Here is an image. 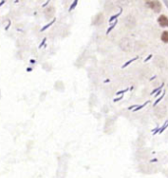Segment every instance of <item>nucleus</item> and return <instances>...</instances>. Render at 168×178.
<instances>
[{
    "label": "nucleus",
    "instance_id": "obj_1",
    "mask_svg": "<svg viewBox=\"0 0 168 178\" xmlns=\"http://www.w3.org/2000/svg\"><path fill=\"white\" fill-rule=\"evenodd\" d=\"M154 114L155 116L159 118V119H162L166 116L167 114V108L165 105H156L155 108H154Z\"/></svg>",
    "mask_w": 168,
    "mask_h": 178
},
{
    "label": "nucleus",
    "instance_id": "obj_2",
    "mask_svg": "<svg viewBox=\"0 0 168 178\" xmlns=\"http://www.w3.org/2000/svg\"><path fill=\"white\" fill-rule=\"evenodd\" d=\"M147 5L151 9H152L155 13H159L161 11V4L158 0H152V1H149L148 0L147 1Z\"/></svg>",
    "mask_w": 168,
    "mask_h": 178
},
{
    "label": "nucleus",
    "instance_id": "obj_3",
    "mask_svg": "<svg viewBox=\"0 0 168 178\" xmlns=\"http://www.w3.org/2000/svg\"><path fill=\"white\" fill-rule=\"evenodd\" d=\"M119 47L121 48V50L123 51H129L132 47V43H131V40L128 38H123L120 42H119Z\"/></svg>",
    "mask_w": 168,
    "mask_h": 178
},
{
    "label": "nucleus",
    "instance_id": "obj_4",
    "mask_svg": "<svg viewBox=\"0 0 168 178\" xmlns=\"http://www.w3.org/2000/svg\"><path fill=\"white\" fill-rule=\"evenodd\" d=\"M124 23L127 28L133 29V28H135V26H136V19L133 16H131V15H128V16L125 18Z\"/></svg>",
    "mask_w": 168,
    "mask_h": 178
},
{
    "label": "nucleus",
    "instance_id": "obj_5",
    "mask_svg": "<svg viewBox=\"0 0 168 178\" xmlns=\"http://www.w3.org/2000/svg\"><path fill=\"white\" fill-rule=\"evenodd\" d=\"M154 65L156 66V67H158V68H164L166 66V60L164 59L162 56H155L154 59Z\"/></svg>",
    "mask_w": 168,
    "mask_h": 178
},
{
    "label": "nucleus",
    "instance_id": "obj_6",
    "mask_svg": "<svg viewBox=\"0 0 168 178\" xmlns=\"http://www.w3.org/2000/svg\"><path fill=\"white\" fill-rule=\"evenodd\" d=\"M157 22H158L160 27H162V28L168 27V18L165 16V15H160L157 19Z\"/></svg>",
    "mask_w": 168,
    "mask_h": 178
},
{
    "label": "nucleus",
    "instance_id": "obj_7",
    "mask_svg": "<svg viewBox=\"0 0 168 178\" xmlns=\"http://www.w3.org/2000/svg\"><path fill=\"white\" fill-rule=\"evenodd\" d=\"M102 22H103V15L98 14V16L95 17V21H93V25H100Z\"/></svg>",
    "mask_w": 168,
    "mask_h": 178
},
{
    "label": "nucleus",
    "instance_id": "obj_8",
    "mask_svg": "<svg viewBox=\"0 0 168 178\" xmlns=\"http://www.w3.org/2000/svg\"><path fill=\"white\" fill-rule=\"evenodd\" d=\"M149 102H151V101H147L145 103H143V105H138V106H136L135 108L133 109V112H137V111L141 110L142 108H144V107H145V105H148Z\"/></svg>",
    "mask_w": 168,
    "mask_h": 178
},
{
    "label": "nucleus",
    "instance_id": "obj_9",
    "mask_svg": "<svg viewBox=\"0 0 168 178\" xmlns=\"http://www.w3.org/2000/svg\"><path fill=\"white\" fill-rule=\"evenodd\" d=\"M161 40L164 43H168V31H164L161 35Z\"/></svg>",
    "mask_w": 168,
    "mask_h": 178
},
{
    "label": "nucleus",
    "instance_id": "obj_10",
    "mask_svg": "<svg viewBox=\"0 0 168 178\" xmlns=\"http://www.w3.org/2000/svg\"><path fill=\"white\" fill-rule=\"evenodd\" d=\"M55 12V10H54V8H48L47 10H45V16L47 17V18H50L52 15H53V13Z\"/></svg>",
    "mask_w": 168,
    "mask_h": 178
},
{
    "label": "nucleus",
    "instance_id": "obj_11",
    "mask_svg": "<svg viewBox=\"0 0 168 178\" xmlns=\"http://www.w3.org/2000/svg\"><path fill=\"white\" fill-rule=\"evenodd\" d=\"M168 128V120H166L165 122L163 123V125L160 127V129H159V132H158V134H161V133H163L164 131L166 130V129Z\"/></svg>",
    "mask_w": 168,
    "mask_h": 178
},
{
    "label": "nucleus",
    "instance_id": "obj_12",
    "mask_svg": "<svg viewBox=\"0 0 168 178\" xmlns=\"http://www.w3.org/2000/svg\"><path fill=\"white\" fill-rule=\"evenodd\" d=\"M121 13H122V8L120 9V11H119V12H118L117 14H115V15H113V16H111V18L109 19V22H110V23H112V22H113V21L116 20L117 18L121 15Z\"/></svg>",
    "mask_w": 168,
    "mask_h": 178
},
{
    "label": "nucleus",
    "instance_id": "obj_13",
    "mask_svg": "<svg viewBox=\"0 0 168 178\" xmlns=\"http://www.w3.org/2000/svg\"><path fill=\"white\" fill-rule=\"evenodd\" d=\"M164 95H165V92H162V95H160L159 98H156V101H154V106H156V105H158V103H159L160 101H162V98H163V96H164Z\"/></svg>",
    "mask_w": 168,
    "mask_h": 178
},
{
    "label": "nucleus",
    "instance_id": "obj_14",
    "mask_svg": "<svg viewBox=\"0 0 168 178\" xmlns=\"http://www.w3.org/2000/svg\"><path fill=\"white\" fill-rule=\"evenodd\" d=\"M116 25H117V20H115V21H114V23L112 24V25H110V27L107 29V31H106V35L109 34V33L112 31V30H113V29L115 28V26H116Z\"/></svg>",
    "mask_w": 168,
    "mask_h": 178
},
{
    "label": "nucleus",
    "instance_id": "obj_15",
    "mask_svg": "<svg viewBox=\"0 0 168 178\" xmlns=\"http://www.w3.org/2000/svg\"><path fill=\"white\" fill-rule=\"evenodd\" d=\"M138 58H139V57H134L133 59H131V60H129V61H127V62L125 63V64H124V65H123V66H122V68H126V67H127V66H129V65L131 64V63H133L134 61H136V60H137V59H138Z\"/></svg>",
    "mask_w": 168,
    "mask_h": 178
},
{
    "label": "nucleus",
    "instance_id": "obj_16",
    "mask_svg": "<svg viewBox=\"0 0 168 178\" xmlns=\"http://www.w3.org/2000/svg\"><path fill=\"white\" fill-rule=\"evenodd\" d=\"M129 90H133V87H131L130 89H129V88H127V89H125V90H122V91H118V92H116V95H123L125 94L126 92H128Z\"/></svg>",
    "mask_w": 168,
    "mask_h": 178
},
{
    "label": "nucleus",
    "instance_id": "obj_17",
    "mask_svg": "<svg viewBox=\"0 0 168 178\" xmlns=\"http://www.w3.org/2000/svg\"><path fill=\"white\" fill-rule=\"evenodd\" d=\"M163 87H164V84L162 83L161 85H160V87H158V88H156V89H155V90H154V91H152V92H151V95H155V94H156V92H157L158 91H160V90H162V89H163Z\"/></svg>",
    "mask_w": 168,
    "mask_h": 178
},
{
    "label": "nucleus",
    "instance_id": "obj_18",
    "mask_svg": "<svg viewBox=\"0 0 168 178\" xmlns=\"http://www.w3.org/2000/svg\"><path fill=\"white\" fill-rule=\"evenodd\" d=\"M78 1H79V0H74V2H73V4H72V6L70 7V11L71 10H73L75 7H76V5H77V3H78Z\"/></svg>",
    "mask_w": 168,
    "mask_h": 178
},
{
    "label": "nucleus",
    "instance_id": "obj_19",
    "mask_svg": "<svg viewBox=\"0 0 168 178\" xmlns=\"http://www.w3.org/2000/svg\"><path fill=\"white\" fill-rule=\"evenodd\" d=\"M159 127H156L155 129H154V132H152V135H156V134H157V133L159 132Z\"/></svg>",
    "mask_w": 168,
    "mask_h": 178
},
{
    "label": "nucleus",
    "instance_id": "obj_20",
    "mask_svg": "<svg viewBox=\"0 0 168 178\" xmlns=\"http://www.w3.org/2000/svg\"><path fill=\"white\" fill-rule=\"evenodd\" d=\"M123 98H124V96L121 95V96H119V98H114L113 101H114V102H117V101H121V99H122Z\"/></svg>",
    "mask_w": 168,
    "mask_h": 178
},
{
    "label": "nucleus",
    "instance_id": "obj_21",
    "mask_svg": "<svg viewBox=\"0 0 168 178\" xmlns=\"http://www.w3.org/2000/svg\"><path fill=\"white\" fill-rule=\"evenodd\" d=\"M151 58H152V54H149V55H148V56L147 58H145V61H144V62H148V60H151Z\"/></svg>",
    "mask_w": 168,
    "mask_h": 178
},
{
    "label": "nucleus",
    "instance_id": "obj_22",
    "mask_svg": "<svg viewBox=\"0 0 168 178\" xmlns=\"http://www.w3.org/2000/svg\"><path fill=\"white\" fill-rule=\"evenodd\" d=\"M161 92H162V90H160V91H158L157 92H156V94L154 95V98H158V95H160V94H161Z\"/></svg>",
    "mask_w": 168,
    "mask_h": 178
},
{
    "label": "nucleus",
    "instance_id": "obj_23",
    "mask_svg": "<svg viewBox=\"0 0 168 178\" xmlns=\"http://www.w3.org/2000/svg\"><path fill=\"white\" fill-rule=\"evenodd\" d=\"M163 2H164V4H165V6L167 7V9H168V0H163Z\"/></svg>",
    "mask_w": 168,
    "mask_h": 178
},
{
    "label": "nucleus",
    "instance_id": "obj_24",
    "mask_svg": "<svg viewBox=\"0 0 168 178\" xmlns=\"http://www.w3.org/2000/svg\"><path fill=\"white\" fill-rule=\"evenodd\" d=\"M118 2H119V3H126L127 0H118Z\"/></svg>",
    "mask_w": 168,
    "mask_h": 178
}]
</instances>
